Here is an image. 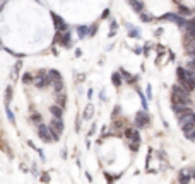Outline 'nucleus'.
Instances as JSON below:
<instances>
[{"label": "nucleus", "mask_w": 195, "mask_h": 184, "mask_svg": "<svg viewBox=\"0 0 195 184\" xmlns=\"http://www.w3.org/2000/svg\"><path fill=\"white\" fill-rule=\"evenodd\" d=\"M173 101L175 104H190V92L185 91L181 85L173 87Z\"/></svg>", "instance_id": "f257e3e1"}, {"label": "nucleus", "mask_w": 195, "mask_h": 184, "mask_svg": "<svg viewBox=\"0 0 195 184\" xmlns=\"http://www.w3.org/2000/svg\"><path fill=\"white\" fill-rule=\"evenodd\" d=\"M48 128H50V133H51V138H53V140H58L60 133L63 131V123H62V119H60V118H55Z\"/></svg>", "instance_id": "f03ea898"}, {"label": "nucleus", "mask_w": 195, "mask_h": 184, "mask_svg": "<svg viewBox=\"0 0 195 184\" xmlns=\"http://www.w3.org/2000/svg\"><path fill=\"white\" fill-rule=\"evenodd\" d=\"M135 123H137V126H139V128H144V126H147V125H149V114H147L146 111H140V112H137Z\"/></svg>", "instance_id": "7ed1b4c3"}, {"label": "nucleus", "mask_w": 195, "mask_h": 184, "mask_svg": "<svg viewBox=\"0 0 195 184\" xmlns=\"http://www.w3.org/2000/svg\"><path fill=\"white\" fill-rule=\"evenodd\" d=\"M38 133H39V138H41L43 142H51V140H53V138H51V133H50V128H48L46 125H39Z\"/></svg>", "instance_id": "20e7f679"}, {"label": "nucleus", "mask_w": 195, "mask_h": 184, "mask_svg": "<svg viewBox=\"0 0 195 184\" xmlns=\"http://www.w3.org/2000/svg\"><path fill=\"white\" fill-rule=\"evenodd\" d=\"M38 75H39L38 80H33V82L36 84V87H39V89H41V87H46V85L50 84V78L46 77V74H45V72H39Z\"/></svg>", "instance_id": "39448f33"}, {"label": "nucleus", "mask_w": 195, "mask_h": 184, "mask_svg": "<svg viewBox=\"0 0 195 184\" xmlns=\"http://www.w3.org/2000/svg\"><path fill=\"white\" fill-rule=\"evenodd\" d=\"M53 20H55V27H57V31H60V33L67 31V24H65V22H63L57 14H53Z\"/></svg>", "instance_id": "423d86ee"}, {"label": "nucleus", "mask_w": 195, "mask_h": 184, "mask_svg": "<svg viewBox=\"0 0 195 184\" xmlns=\"http://www.w3.org/2000/svg\"><path fill=\"white\" fill-rule=\"evenodd\" d=\"M163 19H168V20H173V22H176L178 26H185V20L181 17H178V16H175V14H168V16H164Z\"/></svg>", "instance_id": "0eeeda50"}, {"label": "nucleus", "mask_w": 195, "mask_h": 184, "mask_svg": "<svg viewBox=\"0 0 195 184\" xmlns=\"http://www.w3.org/2000/svg\"><path fill=\"white\" fill-rule=\"evenodd\" d=\"M51 114H53V116H55V118H62V112H63V109H62V106H58V104H57V106H51Z\"/></svg>", "instance_id": "6e6552de"}, {"label": "nucleus", "mask_w": 195, "mask_h": 184, "mask_svg": "<svg viewBox=\"0 0 195 184\" xmlns=\"http://www.w3.org/2000/svg\"><path fill=\"white\" fill-rule=\"evenodd\" d=\"M48 75L51 77L50 80H53V82H58V80H62V75H60L57 70H50V72H48Z\"/></svg>", "instance_id": "1a4fd4ad"}, {"label": "nucleus", "mask_w": 195, "mask_h": 184, "mask_svg": "<svg viewBox=\"0 0 195 184\" xmlns=\"http://www.w3.org/2000/svg\"><path fill=\"white\" fill-rule=\"evenodd\" d=\"M178 12H180V14H183V16H190V14H192V10H190L188 7H183V5H180Z\"/></svg>", "instance_id": "9d476101"}, {"label": "nucleus", "mask_w": 195, "mask_h": 184, "mask_svg": "<svg viewBox=\"0 0 195 184\" xmlns=\"http://www.w3.org/2000/svg\"><path fill=\"white\" fill-rule=\"evenodd\" d=\"M130 3L134 5V9H135L137 12H142V10H140V9H142V5H140L139 2H135V0H130Z\"/></svg>", "instance_id": "9b49d317"}, {"label": "nucleus", "mask_w": 195, "mask_h": 184, "mask_svg": "<svg viewBox=\"0 0 195 184\" xmlns=\"http://www.w3.org/2000/svg\"><path fill=\"white\" fill-rule=\"evenodd\" d=\"M10 97H12V89L9 87V89H7V94H5V102H7V104L10 102Z\"/></svg>", "instance_id": "f8f14e48"}, {"label": "nucleus", "mask_w": 195, "mask_h": 184, "mask_svg": "<svg viewBox=\"0 0 195 184\" xmlns=\"http://www.w3.org/2000/svg\"><path fill=\"white\" fill-rule=\"evenodd\" d=\"M33 80H34V78H33L31 74H24V82H26V84H31Z\"/></svg>", "instance_id": "ddd939ff"}, {"label": "nucleus", "mask_w": 195, "mask_h": 184, "mask_svg": "<svg viewBox=\"0 0 195 184\" xmlns=\"http://www.w3.org/2000/svg\"><path fill=\"white\" fill-rule=\"evenodd\" d=\"M113 84H115V85H120V84H122V80H120V75L118 74H113Z\"/></svg>", "instance_id": "4468645a"}, {"label": "nucleus", "mask_w": 195, "mask_h": 184, "mask_svg": "<svg viewBox=\"0 0 195 184\" xmlns=\"http://www.w3.org/2000/svg\"><path fill=\"white\" fill-rule=\"evenodd\" d=\"M91 114H93V106L89 104V106H87V109H86V114H84V118H89Z\"/></svg>", "instance_id": "2eb2a0df"}, {"label": "nucleus", "mask_w": 195, "mask_h": 184, "mask_svg": "<svg viewBox=\"0 0 195 184\" xmlns=\"http://www.w3.org/2000/svg\"><path fill=\"white\" fill-rule=\"evenodd\" d=\"M77 31H79L80 36H86V34H87V27H79Z\"/></svg>", "instance_id": "dca6fc26"}, {"label": "nucleus", "mask_w": 195, "mask_h": 184, "mask_svg": "<svg viewBox=\"0 0 195 184\" xmlns=\"http://www.w3.org/2000/svg\"><path fill=\"white\" fill-rule=\"evenodd\" d=\"M7 116H9V119H10V121H14V116H12L10 109H9V106H7Z\"/></svg>", "instance_id": "f3484780"}, {"label": "nucleus", "mask_w": 195, "mask_h": 184, "mask_svg": "<svg viewBox=\"0 0 195 184\" xmlns=\"http://www.w3.org/2000/svg\"><path fill=\"white\" fill-rule=\"evenodd\" d=\"M33 118H34V119H33V121H34V123H39V114H34V116H33Z\"/></svg>", "instance_id": "a211bd4d"}, {"label": "nucleus", "mask_w": 195, "mask_h": 184, "mask_svg": "<svg viewBox=\"0 0 195 184\" xmlns=\"http://www.w3.org/2000/svg\"><path fill=\"white\" fill-rule=\"evenodd\" d=\"M194 37H195V34H194Z\"/></svg>", "instance_id": "6ab92c4d"}]
</instances>
